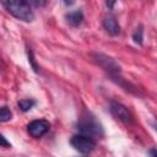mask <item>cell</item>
<instances>
[{"instance_id":"6da1fadb","label":"cell","mask_w":157,"mask_h":157,"mask_svg":"<svg viewBox=\"0 0 157 157\" xmlns=\"http://www.w3.org/2000/svg\"><path fill=\"white\" fill-rule=\"evenodd\" d=\"M2 5L5 9L16 18L25 21V22H32L34 18V13L32 11L31 4L25 0H7L2 1Z\"/></svg>"},{"instance_id":"7a4b0ae2","label":"cell","mask_w":157,"mask_h":157,"mask_svg":"<svg viewBox=\"0 0 157 157\" xmlns=\"http://www.w3.org/2000/svg\"><path fill=\"white\" fill-rule=\"evenodd\" d=\"M77 129L81 131V134L87 135L92 139L101 137L103 135V128L101 123L91 113H85L80 117L77 121Z\"/></svg>"},{"instance_id":"3957f363","label":"cell","mask_w":157,"mask_h":157,"mask_svg":"<svg viewBox=\"0 0 157 157\" xmlns=\"http://www.w3.org/2000/svg\"><path fill=\"white\" fill-rule=\"evenodd\" d=\"M70 144L72 145V147L78 151L80 153H90L91 151L94 150L96 147V142L92 137L83 135V134H77L74 135L70 140Z\"/></svg>"},{"instance_id":"277c9868","label":"cell","mask_w":157,"mask_h":157,"mask_svg":"<svg viewBox=\"0 0 157 157\" xmlns=\"http://www.w3.org/2000/svg\"><path fill=\"white\" fill-rule=\"evenodd\" d=\"M93 59H94V61L103 69V70H105L107 72H109L113 77H115V76H118L119 74H120V66L118 65V63L114 60V59H112L110 56H108V55H105V54H102V53H94L93 54Z\"/></svg>"},{"instance_id":"5b68a950","label":"cell","mask_w":157,"mask_h":157,"mask_svg":"<svg viewBox=\"0 0 157 157\" xmlns=\"http://www.w3.org/2000/svg\"><path fill=\"white\" fill-rule=\"evenodd\" d=\"M109 110H110L112 115H113L117 120H119V121H121V123H124V124H131V123H132V114H131L130 110H129L125 105H123L121 103L112 102L110 105H109Z\"/></svg>"},{"instance_id":"8992f818","label":"cell","mask_w":157,"mask_h":157,"mask_svg":"<svg viewBox=\"0 0 157 157\" xmlns=\"http://www.w3.org/2000/svg\"><path fill=\"white\" fill-rule=\"evenodd\" d=\"M49 128H50L49 121H47L44 119H37V120H33L28 124L27 130H28V134L31 136L42 137L44 134H47L49 131Z\"/></svg>"},{"instance_id":"52a82bcc","label":"cell","mask_w":157,"mask_h":157,"mask_svg":"<svg viewBox=\"0 0 157 157\" xmlns=\"http://www.w3.org/2000/svg\"><path fill=\"white\" fill-rule=\"evenodd\" d=\"M103 27L110 36H118L120 33V26L114 15L108 13L103 18Z\"/></svg>"},{"instance_id":"ba28073f","label":"cell","mask_w":157,"mask_h":157,"mask_svg":"<svg viewBox=\"0 0 157 157\" xmlns=\"http://www.w3.org/2000/svg\"><path fill=\"white\" fill-rule=\"evenodd\" d=\"M65 18H66V21H67L69 25L76 27V26H80L82 23L83 15H82V12L80 10H76V11H71V12L66 13L65 15Z\"/></svg>"},{"instance_id":"9c48e42d","label":"cell","mask_w":157,"mask_h":157,"mask_svg":"<svg viewBox=\"0 0 157 157\" xmlns=\"http://www.w3.org/2000/svg\"><path fill=\"white\" fill-rule=\"evenodd\" d=\"M33 105H34V101H32V99H21V101H18V107L22 112L29 110Z\"/></svg>"},{"instance_id":"30bf717a","label":"cell","mask_w":157,"mask_h":157,"mask_svg":"<svg viewBox=\"0 0 157 157\" xmlns=\"http://www.w3.org/2000/svg\"><path fill=\"white\" fill-rule=\"evenodd\" d=\"M11 117H12V114H11L10 109H7L6 107H2V108L0 109V121H1V123H5V121L10 120Z\"/></svg>"},{"instance_id":"8fae6325","label":"cell","mask_w":157,"mask_h":157,"mask_svg":"<svg viewBox=\"0 0 157 157\" xmlns=\"http://www.w3.org/2000/svg\"><path fill=\"white\" fill-rule=\"evenodd\" d=\"M142 27L140 26V27H137L136 29H135V32H134V34H132V39H134V42L135 43H137V44H142V39H144V36H142Z\"/></svg>"},{"instance_id":"7c38bea8","label":"cell","mask_w":157,"mask_h":157,"mask_svg":"<svg viewBox=\"0 0 157 157\" xmlns=\"http://www.w3.org/2000/svg\"><path fill=\"white\" fill-rule=\"evenodd\" d=\"M28 61L32 64V67H33V70L37 72L38 71V67H37V65H36V63H34V59H33V55H32V52L28 49Z\"/></svg>"},{"instance_id":"4fadbf2b","label":"cell","mask_w":157,"mask_h":157,"mask_svg":"<svg viewBox=\"0 0 157 157\" xmlns=\"http://www.w3.org/2000/svg\"><path fill=\"white\" fill-rule=\"evenodd\" d=\"M1 144H2V147H10V144L6 141V139H5V136L4 135H1Z\"/></svg>"},{"instance_id":"5bb4252c","label":"cell","mask_w":157,"mask_h":157,"mask_svg":"<svg viewBox=\"0 0 157 157\" xmlns=\"http://www.w3.org/2000/svg\"><path fill=\"white\" fill-rule=\"evenodd\" d=\"M151 156L152 157H157V150H152L151 151Z\"/></svg>"},{"instance_id":"9a60e30c","label":"cell","mask_w":157,"mask_h":157,"mask_svg":"<svg viewBox=\"0 0 157 157\" xmlns=\"http://www.w3.org/2000/svg\"><path fill=\"white\" fill-rule=\"evenodd\" d=\"M153 128H155V130L157 131V121H155V123H153Z\"/></svg>"}]
</instances>
